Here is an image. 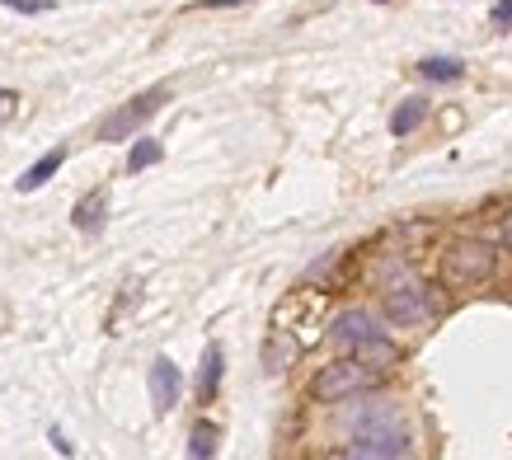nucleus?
Returning a JSON list of instances; mask_svg holds the SVG:
<instances>
[{
  "instance_id": "nucleus-9",
  "label": "nucleus",
  "mask_w": 512,
  "mask_h": 460,
  "mask_svg": "<svg viewBox=\"0 0 512 460\" xmlns=\"http://www.w3.org/2000/svg\"><path fill=\"white\" fill-rule=\"evenodd\" d=\"M62 165H66V146H57V151L38 155V160H33V165L15 179V188H19V193H38L43 184H52V179H57V169H62Z\"/></svg>"
},
{
  "instance_id": "nucleus-16",
  "label": "nucleus",
  "mask_w": 512,
  "mask_h": 460,
  "mask_svg": "<svg viewBox=\"0 0 512 460\" xmlns=\"http://www.w3.org/2000/svg\"><path fill=\"white\" fill-rule=\"evenodd\" d=\"M5 10H19V15H47L52 10V0H0Z\"/></svg>"
},
{
  "instance_id": "nucleus-19",
  "label": "nucleus",
  "mask_w": 512,
  "mask_h": 460,
  "mask_svg": "<svg viewBox=\"0 0 512 460\" xmlns=\"http://www.w3.org/2000/svg\"><path fill=\"white\" fill-rule=\"evenodd\" d=\"M498 240H503V249H508V254H512V212L503 216V226H498Z\"/></svg>"
},
{
  "instance_id": "nucleus-3",
  "label": "nucleus",
  "mask_w": 512,
  "mask_h": 460,
  "mask_svg": "<svg viewBox=\"0 0 512 460\" xmlns=\"http://www.w3.org/2000/svg\"><path fill=\"white\" fill-rule=\"evenodd\" d=\"M376 385H381V371H372L362 357L343 353L311 376V399L315 404H348L357 395H372Z\"/></svg>"
},
{
  "instance_id": "nucleus-8",
  "label": "nucleus",
  "mask_w": 512,
  "mask_h": 460,
  "mask_svg": "<svg viewBox=\"0 0 512 460\" xmlns=\"http://www.w3.org/2000/svg\"><path fill=\"white\" fill-rule=\"evenodd\" d=\"M428 113H433V104L428 99H419V94H409L404 104H395V113H390V137L404 141V137H414L423 123H428Z\"/></svg>"
},
{
  "instance_id": "nucleus-4",
  "label": "nucleus",
  "mask_w": 512,
  "mask_h": 460,
  "mask_svg": "<svg viewBox=\"0 0 512 460\" xmlns=\"http://www.w3.org/2000/svg\"><path fill=\"white\" fill-rule=\"evenodd\" d=\"M334 456H348V460H404V456H414V442H409V432L400 428V418H376V423H367V428L348 432V446H339Z\"/></svg>"
},
{
  "instance_id": "nucleus-12",
  "label": "nucleus",
  "mask_w": 512,
  "mask_h": 460,
  "mask_svg": "<svg viewBox=\"0 0 512 460\" xmlns=\"http://www.w3.org/2000/svg\"><path fill=\"white\" fill-rule=\"evenodd\" d=\"M221 371H226V353H221V343H207L202 367H198V404H212V399H217Z\"/></svg>"
},
{
  "instance_id": "nucleus-1",
  "label": "nucleus",
  "mask_w": 512,
  "mask_h": 460,
  "mask_svg": "<svg viewBox=\"0 0 512 460\" xmlns=\"http://www.w3.org/2000/svg\"><path fill=\"white\" fill-rule=\"evenodd\" d=\"M376 292H381V320L395 329H414L433 315V296L423 287L414 268L390 254L386 263H376Z\"/></svg>"
},
{
  "instance_id": "nucleus-13",
  "label": "nucleus",
  "mask_w": 512,
  "mask_h": 460,
  "mask_svg": "<svg viewBox=\"0 0 512 460\" xmlns=\"http://www.w3.org/2000/svg\"><path fill=\"white\" fill-rule=\"evenodd\" d=\"M419 76L437 80V85H456V80H466V62H461V57H423Z\"/></svg>"
},
{
  "instance_id": "nucleus-18",
  "label": "nucleus",
  "mask_w": 512,
  "mask_h": 460,
  "mask_svg": "<svg viewBox=\"0 0 512 460\" xmlns=\"http://www.w3.org/2000/svg\"><path fill=\"white\" fill-rule=\"evenodd\" d=\"M231 5H245V0H193V10H231Z\"/></svg>"
},
{
  "instance_id": "nucleus-2",
  "label": "nucleus",
  "mask_w": 512,
  "mask_h": 460,
  "mask_svg": "<svg viewBox=\"0 0 512 460\" xmlns=\"http://www.w3.org/2000/svg\"><path fill=\"white\" fill-rule=\"evenodd\" d=\"M498 273V249L480 235H456L447 249H442V263H437V277L447 292H475L484 282H494Z\"/></svg>"
},
{
  "instance_id": "nucleus-5",
  "label": "nucleus",
  "mask_w": 512,
  "mask_h": 460,
  "mask_svg": "<svg viewBox=\"0 0 512 460\" xmlns=\"http://www.w3.org/2000/svg\"><path fill=\"white\" fill-rule=\"evenodd\" d=\"M170 104V90H165V85H156V90H141V94H132V99H127V104H118L109 113V118H104V123H99V132H94V141H132L141 132V127L151 123V118H156L160 108Z\"/></svg>"
},
{
  "instance_id": "nucleus-6",
  "label": "nucleus",
  "mask_w": 512,
  "mask_h": 460,
  "mask_svg": "<svg viewBox=\"0 0 512 460\" xmlns=\"http://www.w3.org/2000/svg\"><path fill=\"white\" fill-rule=\"evenodd\" d=\"M372 334H381V320H376L372 310H362V306H348V310H339V315L329 320V343H334L339 353H353L357 343H367Z\"/></svg>"
},
{
  "instance_id": "nucleus-17",
  "label": "nucleus",
  "mask_w": 512,
  "mask_h": 460,
  "mask_svg": "<svg viewBox=\"0 0 512 460\" xmlns=\"http://www.w3.org/2000/svg\"><path fill=\"white\" fill-rule=\"evenodd\" d=\"M15 108H19V94L15 90H0V127L15 118Z\"/></svg>"
},
{
  "instance_id": "nucleus-7",
  "label": "nucleus",
  "mask_w": 512,
  "mask_h": 460,
  "mask_svg": "<svg viewBox=\"0 0 512 460\" xmlns=\"http://www.w3.org/2000/svg\"><path fill=\"white\" fill-rule=\"evenodd\" d=\"M146 385H151V409H156V414H174V409H179V399H184V371L174 367L170 357H156V362H151Z\"/></svg>"
},
{
  "instance_id": "nucleus-11",
  "label": "nucleus",
  "mask_w": 512,
  "mask_h": 460,
  "mask_svg": "<svg viewBox=\"0 0 512 460\" xmlns=\"http://www.w3.org/2000/svg\"><path fill=\"white\" fill-rule=\"evenodd\" d=\"M296 353H301V343H296L287 329H273V334H268V343H264L268 376H287V371H292V362H296Z\"/></svg>"
},
{
  "instance_id": "nucleus-10",
  "label": "nucleus",
  "mask_w": 512,
  "mask_h": 460,
  "mask_svg": "<svg viewBox=\"0 0 512 460\" xmlns=\"http://www.w3.org/2000/svg\"><path fill=\"white\" fill-rule=\"evenodd\" d=\"M71 221H76V230H85V235H99V230H104V221H109V188H94V193H85V198L76 202Z\"/></svg>"
},
{
  "instance_id": "nucleus-21",
  "label": "nucleus",
  "mask_w": 512,
  "mask_h": 460,
  "mask_svg": "<svg viewBox=\"0 0 512 460\" xmlns=\"http://www.w3.org/2000/svg\"><path fill=\"white\" fill-rule=\"evenodd\" d=\"M376 5H381V0H376Z\"/></svg>"
},
{
  "instance_id": "nucleus-20",
  "label": "nucleus",
  "mask_w": 512,
  "mask_h": 460,
  "mask_svg": "<svg viewBox=\"0 0 512 460\" xmlns=\"http://www.w3.org/2000/svg\"><path fill=\"white\" fill-rule=\"evenodd\" d=\"M52 446H57V451H62V456H76V446L66 442V437H62V432H57V428H52Z\"/></svg>"
},
{
  "instance_id": "nucleus-15",
  "label": "nucleus",
  "mask_w": 512,
  "mask_h": 460,
  "mask_svg": "<svg viewBox=\"0 0 512 460\" xmlns=\"http://www.w3.org/2000/svg\"><path fill=\"white\" fill-rule=\"evenodd\" d=\"M217 423H193V432H188V456L193 460H212L217 456Z\"/></svg>"
},
{
  "instance_id": "nucleus-14",
  "label": "nucleus",
  "mask_w": 512,
  "mask_h": 460,
  "mask_svg": "<svg viewBox=\"0 0 512 460\" xmlns=\"http://www.w3.org/2000/svg\"><path fill=\"white\" fill-rule=\"evenodd\" d=\"M160 155H165V146H160L156 137H132V151H127V174H141V169L160 165Z\"/></svg>"
}]
</instances>
